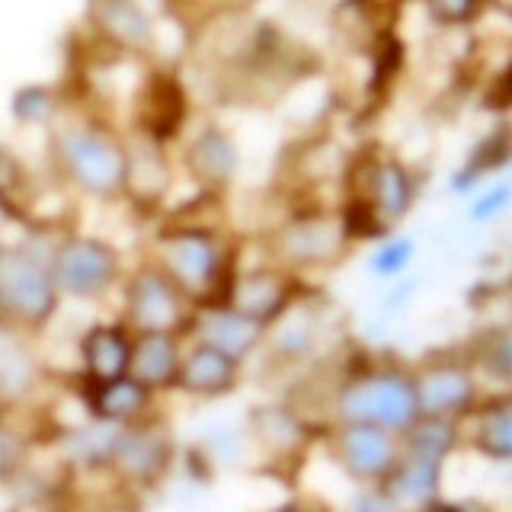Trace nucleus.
Returning a JSON list of instances; mask_svg holds the SVG:
<instances>
[{"label":"nucleus","mask_w":512,"mask_h":512,"mask_svg":"<svg viewBox=\"0 0 512 512\" xmlns=\"http://www.w3.org/2000/svg\"><path fill=\"white\" fill-rule=\"evenodd\" d=\"M237 4H240V7H247V4H253V0H237Z\"/></svg>","instance_id":"4c0bfd02"},{"label":"nucleus","mask_w":512,"mask_h":512,"mask_svg":"<svg viewBox=\"0 0 512 512\" xmlns=\"http://www.w3.org/2000/svg\"><path fill=\"white\" fill-rule=\"evenodd\" d=\"M480 365H484L493 378H500V381L509 378V372H512V343H509V330L506 327L490 330L484 336V343H480Z\"/></svg>","instance_id":"2f4dec72"},{"label":"nucleus","mask_w":512,"mask_h":512,"mask_svg":"<svg viewBox=\"0 0 512 512\" xmlns=\"http://www.w3.org/2000/svg\"><path fill=\"white\" fill-rule=\"evenodd\" d=\"M416 407L420 416H439V420H461L477 410L480 388L477 375L461 359H432L413 375Z\"/></svg>","instance_id":"6e6552de"},{"label":"nucleus","mask_w":512,"mask_h":512,"mask_svg":"<svg viewBox=\"0 0 512 512\" xmlns=\"http://www.w3.org/2000/svg\"><path fill=\"white\" fill-rule=\"evenodd\" d=\"M170 461H173L170 432L164 426H154L151 420H141L122 429L109 471H116L125 484L154 487L167 474Z\"/></svg>","instance_id":"9d476101"},{"label":"nucleus","mask_w":512,"mask_h":512,"mask_svg":"<svg viewBox=\"0 0 512 512\" xmlns=\"http://www.w3.org/2000/svg\"><path fill=\"white\" fill-rule=\"evenodd\" d=\"M349 512H400V503L384 487H368L352 500Z\"/></svg>","instance_id":"f704fd0d"},{"label":"nucleus","mask_w":512,"mask_h":512,"mask_svg":"<svg viewBox=\"0 0 512 512\" xmlns=\"http://www.w3.org/2000/svg\"><path fill=\"white\" fill-rule=\"evenodd\" d=\"M295 292H298V285L285 269L263 266L256 272H247V276H234L228 304L244 317L256 320L260 327H269L292 308Z\"/></svg>","instance_id":"9b49d317"},{"label":"nucleus","mask_w":512,"mask_h":512,"mask_svg":"<svg viewBox=\"0 0 512 512\" xmlns=\"http://www.w3.org/2000/svg\"><path fill=\"white\" fill-rule=\"evenodd\" d=\"M132 333H173L192 324V298L176 285L160 263H144L125 282V317Z\"/></svg>","instance_id":"423d86ee"},{"label":"nucleus","mask_w":512,"mask_h":512,"mask_svg":"<svg viewBox=\"0 0 512 512\" xmlns=\"http://www.w3.org/2000/svg\"><path fill=\"white\" fill-rule=\"evenodd\" d=\"M269 346H272L276 356H282L288 362L308 359L314 352V346H317V320L308 311L288 308L276 320V330H272V336H269Z\"/></svg>","instance_id":"a878e982"},{"label":"nucleus","mask_w":512,"mask_h":512,"mask_svg":"<svg viewBox=\"0 0 512 512\" xmlns=\"http://www.w3.org/2000/svg\"><path fill=\"white\" fill-rule=\"evenodd\" d=\"M48 253L20 240L0 244V324L13 330H42L58 314L61 292L52 279Z\"/></svg>","instance_id":"f257e3e1"},{"label":"nucleus","mask_w":512,"mask_h":512,"mask_svg":"<svg viewBox=\"0 0 512 512\" xmlns=\"http://www.w3.org/2000/svg\"><path fill=\"white\" fill-rule=\"evenodd\" d=\"M10 109H13V119L20 125H45L48 119L55 116L58 103H55V93L48 87L29 84L23 90H16Z\"/></svg>","instance_id":"c85d7f7f"},{"label":"nucleus","mask_w":512,"mask_h":512,"mask_svg":"<svg viewBox=\"0 0 512 512\" xmlns=\"http://www.w3.org/2000/svg\"><path fill=\"white\" fill-rule=\"evenodd\" d=\"M413 253H416V244L410 237H384L368 266H372V272L378 279H394V276H400V272L410 269Z\"/></svg>","instance_id":"c756f323"},{"label":"nucleus","mask_w":512,"mask_h":512,"mask_svg":"<svg viewBox=\"0 0 512 512\" xmlns=\"http://www.w3.org/2000/svg\"><path fill=\"white\" fill-rule=\"evenodd\" d=\"M122 429L125 426L103 423V420H93L90 416L84 426H77L61 436V455H64V461H71L80 471H109Z\"/></svg>","instance_id":"4be33fe9"},{"label":"nucleus","mask_w":512,"mask_h":512,"mask_svg":"<svg viewBox=\"0 0 512 512\" xmlns=\"http://www.w3.org/2000/svg\"><path fill=\"white\" fill-rule=\"evenodd\" d=\"M186 90L173 74L157 71L144 80L138 93V128L157 144L170 141L186 122Z\"/></svg>","instance_id":"4468645a"},{"label":"nucleus","mask_w":512,"mask_h":512,"mask_svg":"<svg viewBox=\"0 0 512 512\" xmlns=\"http://www.w3.org/2000/svg\"><path fill=\"white\" fill-rule=\"evenodd\" d=\"M407 448V452H416L423 458H432V461H448V455L455 452L458 442H461V429H458V420H439V416H416L410 423V429L400 436Z\"/></svg>","instance_id":"393cba45"},{"label":"nucleus","mask_w":512,"mask_h":512,"mask_svg":"<svg viewBox=\"0 0 512 512\" xmlns=\"http://www.w3.org/2000/svg\"><path fill=\"white\" fill-rule=\"evenodd\" d=\"M80 368L90 381H109L128 375V359H132V330L125 324H93L84 330L77 343Z\"/></svg>","instance_id":"f3484780"},{"label":"nucleus","mask_w":512,"mask_h":512,"mask_svg":"<svg viewBox=\"0 0 512 512\" xmlns=\"http://www.w3.org/2000/svg\"><path fill=\"white\" fill-rule=\"evenodd\" d=\"M416 416H420V407H416L413 375L404 368H365L346 378L336 391L340 423H365L404 436Z\"/></svg>","instance_id":"f03ea898"},{"label":"nucleus","mask_w":512,"mask_h":512,"mask_svg":"<svg viewBox=\"0 0 512 512\" xmlns=\"http://www.w3.org/2000/svg\"><path fill=\"white\" fill-rule=\"evenodd\" d=\"M186 170L192 173V180H199L205 189L228 186L240 170L237 141L218 125L202 128L186 148Z\"/></svg>","instance_id":"6ab92c4d"},{"label":"nucleus","mask_w":512,"mask_h":512,"mask_svg":"<svg viewBox=\"0 0 512 512\" xmlns=\"http://www.w3.org/2000/svg\"><path fill=\"white\" fill-rule=\"evenodd\" d=\"M346 234L333 215H301L272 237V250L285 266H327L346 250Z\"/></svg>","instance_id":"1a4fd4ad"},{"label":"nucleus","mask_w":512,"mask_h":512,"mask_svg":"<svg viewBox=\"0 0 512 512\" xmlns=\"http://www.w3.org/2000/svg\"><path fill=\"white\" fill-rule=\"evenodd\" d=\"M93 23L119 48H148L154 39V23L138 0H93Z\"/></svg>","instance_id":"5701e85b"},{"label":"nucleus","mask_w":512,"mask_h":512,"mask_svg":"<svg viewBox=\"0 0 512 512\" xmlns=\"http://www.w3.org/2000/svg\"><path fill=\"white\" fill-rule=\"evenodd\" d=\"M61 173L93 199L125 192V141L103 125H68L52 141Z\"/></svg>","instance_id":"7ed1b4c3"},{"label":"nucleus","mask_w":512,"mask_h":512,"mask_svg":"<svg viewBox=\"0 0 512 512\" xmlns=\"http://www.w3.org/2000/svg\"><path fill=\"white\" fill-rule=\"evenodd\" d=\"M253 432L260 436L263 445L272 448V452H292L304 436L301 423L282 407H266L260 416H253Z\"/></svg>","instance_id":"bb28decb"},{"label":"nucleus","mask_w":512,"mask_h":512,"mask_svg":"<svg viewBox=\"0 0 512 512\" xmlns=\"http://www.w3.org/2000/svg\"><path fill=\"white\" fill-rule=\"evenodd\" d=\"M26 458H29L26 436L0 416V484H10V480L23 474Z\"/></svg>","instance_id":"7c9ffc66"},{"label":"nucleus","mask_w":512,"mask_h":512,"mask_svg":"<svg viewBox=\"0 0 512 512\" xmlns=\"http://www.w3.org/2000/svg\"><path fill=\"white\" fill-rule=\"evenodd\" d=\"M509 202H512V189L506 183H500V186H493L487 196H480L471 205V218L474 221H493V218H500L506 212Z\"/></svg>","instance_id":"72a5a7b5"},{"label":"nucleus","mask_w":512,"mask_h":512,"mask_svg":"<svg viewBox=\"0 0 512 512\" xmlns=\"http://www.w3.org/2000/svg\"><path fill=\"white\" fill-rule=\"evenodd\" d=\"M237 378H240V362H234L231 356L224 352L196 343L189 352H183V362H180V375H176L173 388H180L189 397H199V400H215L224 397L237 388Z\"/></svg>","instance_id":"dca6fc26"},{"label":"nucleus","mask_w":512,"mask_h":512,"mask_svg":"<svg viewBox=\"0 0 512 512\" xmlns=\"http://www.w3.org/2000/svg\"><path fill=\"white\" fill-rule=\"evenodd\" d=\"M429 16L439 26H464L484 7V0H423Z\"/></svg>","instance_id":"473e14b6"},{"label":"nucleus","mask_w":512,"mask_h":512,"mask_svg":"<svg viewBox=\"0 0 512 512\" xmlns=\"http://www.w3.org/2000/svg\"><path fill=\"white\" fill-rule=\"evenodd\" d=\"M359 199L368 202L384 228H391L413 205V173L394 157L365 160Z\"/></svg>","instance_id":"f8f14e48"},{"label":"nucleus","mask_w":512,"mask_h":512,"mask_svg":"<svg viewBox=\"0 0 512 512\" xmlns=\"http://www.w3.org/2000/svg\"><path fill=\"white\" fill-rule=\"evenodd\" d=\"M170 180H173V173L157 141L141 135L138 144H125V192L122 196H132L138 205H157L167 196Z\"/></svg>","instance_id":"aec40b11"},{"label":"nucleus","mask_w":512,"mask_h":512,"mask_svg":"<svg viewBox=\"0 0 512 512\" xmlns=\"http://www.w3.org/2000/svg\"><path fill=\"white\" fill-rule=\"evenodd\" d=\"M474 448L496 464H506L512 458V400L506 394L490 397L477 410Z\"/></svg>","instance_id":"b1692460"},{"label":"nucleus","mask_w":512,"mask_h":512,"mask_svg":"<svg viewBox=\"0 0 512 512\" xmlns=\"http://www.w3.org/2000/svg\"><path fill=\"white\" fill-rule=\"evenodd\" d=\"M84 404L93 420L116 423V426H135L151 416L154 391L144 388L132 375H119L109 381H90L84 378Z\"/></svg>","instance_id":"ddd939ff"},{"label":"nucleus","mask_w":512,"mask_h":512,"mask_svg":"<svg viewBox=\"0 0 512 512\" xmlns=\"http://www.w3.org/2000/svg\"><path fill=\"white\" fill-rule=\"evenodd\" d=\"M23 183V167L10 151H0V199H7Z\"/></svg>","instance_id":"c9c22d12"},{"label":"nucleus","mask_w":512,"mask_h":512,"mask_svg":"<svg viewBox=\"0 0 512 512\" xmlns=\"http://www.w3.org/2000/svg\"><path fill=\"white\" fill-rule=\"evenodd\" d=\"M160 266L192 298V304H205V308L228 304L231 282H224L228 253L215 231L199 224L167 231L160 237Z\"/></svg>","instance_id":"20e7f679"},{"label":"nucleus","mask_w":512,"mask_h":512,"mask_svg":"<svg viewBox=\"0 0 512 512\" xmlns=\"http://www.w3.org/2000/svg\"><path fill=\"white\" fill-rule=\"evenodd\" d=\"M183 362L180 336L173 333H132V359H128V375L141 381L144 388L167 391L176 384Z\"/></svg>","instance_id":"a211bd4d"},{"label":"nucleus","mask_w":512,"mask_h":512,"mask_svg":"<svg viewBox=\"0 0 512 512\" xmlns=\"http://www.w3.org/2000/svg\"><path fill=\"white\" fill-rule=\"evenodd\" d=\"M276 512H314V509H308V506H282Z\"/></svg>","instance_id":"e433bc0d"},{"label":"nucleus","mask_w":512,"mask_h":512,"mask_svg":"<svg viewBox=\"0 0 512 512\" xmlns=\"http://www.w3.org/2000/svg\"><path fill=\"white\" fill-rule=\"evenodd\" d=\"M192 324H196L199 343L224 352V356H231L240 365H244L250 359V352L266 340V327H260L256 320L234 311L231 304L202 308V314L192 320Z\"/></svg>","instance_id":"2eb2a0df"},{"label":"nucleus","mask_w":512,"mask_h":512,"mask_svg":"<svg viewBox=\"0 0 512 512\" xmlns=\"http://www.w3.org/2000/svg\"><path fill=\"white\" fill-rule=\"evenodd\" d=\"M333 461L365 487H381L400 458V436L365 423H340L330 439Z\"/></svg>","instance_id":"0eeeda50"},{"label":"nucleus","mask_w":512,"mask_h":512,"mask_svg":"<svg viewBox=\"0 0 512 512\" xmlns=\"http://www.w3.org/2000/svg\"><path fill=\"white\" fill-rule=\"evenodd\" d=\"M442 461L423 458L416 452H407L400 445V458L394 464L391 477L384 480V490H388L400 506H413V509H426L429 503L439 500V487H442Z\"/></svg>","instance_id":"412c9836"},{"label":"nucleus","mask_w":512,"mask_h":512,"mask_svg":"<svg viewBox=\"0 0 512 512\" xmlns=\"http://www.w3.org/2000/svg\"><path fill=\"white\" fill-rule=\"evenodd\" d=\"M506 154H509V141H506V128H500L493 138H487L480 148L471 154V160H468V167L464 170H458L455 173V189H468V186H474L480 176L484 173H490V170H496L500 164H506Z\"/></svg>","instance_id":"cd10ccee"},{"label":"nucleus","mask_w":512,"mask_h":512,"mask_svg":"<svg viewBox=\"0 0 512 512\" xmlns=\"http://www.w3.org/2000/svg\"><path fill=\"white\" fill-rule=\"evenodd\" d=\"M52 279L61 298L96 301L106 298L122 276V256L103 237L64 234L48 253Z\"/></svg>","instance_id":"39448f33"}]
</instances>
